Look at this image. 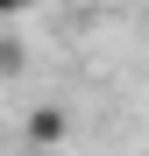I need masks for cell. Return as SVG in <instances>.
<instances>
[{
    "label": "cell",
    "mask_w": 149,
    "mask_h": 156,
    "mask_svg": "<svg viewBox=\"0 0 149 156\" xmlns=\"http://www.w3.org/2000/svg\"><path fill=\"white\" fill-rule=\"evenodd\" d=\"M21 135H29V149H64V135H71V114H64V107H29Z\"/></svg>",
    "instance_id": "6da1fadb"
},
{
    "label": "cell",
    "mask_w": 149,
    "mask_h": 156,
    "mask_svg": "<svg viewBox=\"0 0 149 156\" xmlns=\"http://www.w3.org/2000/svg\"><path fill=\"white\" fill-rule=\"evenodd\" d=\"M29 7H36V0H0V21H14V29H21V21H29Z\"/></svg>",
    "instance_id": "7a4b0ae2"
}]
</instances>
